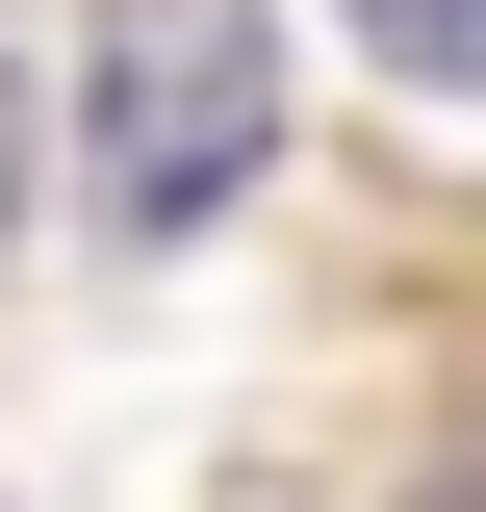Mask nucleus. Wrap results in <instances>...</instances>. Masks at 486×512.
<instances>
[{"label":"nucleus","instance_id":"1","mask_svg":"<svg viewBox=\"0 0 486 512\" xmlns=\"http://www.w3.org/2000/svg\"><path fill=\"white\" fill-rule=\"evenodd\" d=\"M256 154H282V0H103V77H77L103 231H205Z\"/></svg>","mask_w":486,"mask_h":512},{"label":"nucleus","instance_id":"2","mask_svg":"<svg viewBox=\"0 0 486 512\" xmlns=\"http://www.w3.org/2000/svg\"><path fill=\"white\" fill-rule=\"evenodd\" d=\"M359 26H384L410 77H486V0H359Z\"/></svg>","mask_w":486,"mask_h":512},{"label":"nucleus","instance_id":"3","mask_svg":"<svg viewBox=\"0 0 486 512\" xmlns=\"http://www.w3.org/2000/svg\"><path fill=\"white\" fill-rule=\"evenodd\" d=\"M0 231H26V77H0Z\"/></svg>","mask_w":486,"mask_h":512}]
</instances>
